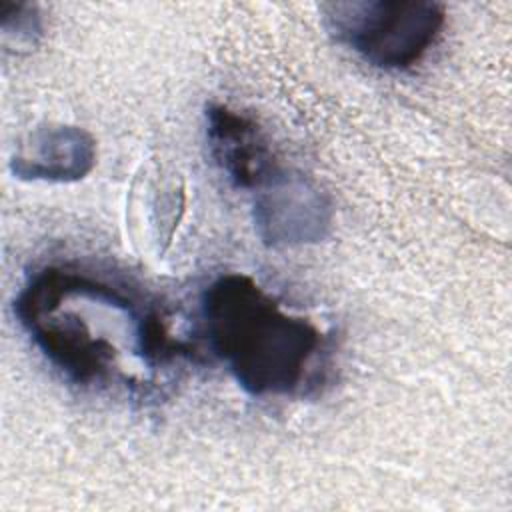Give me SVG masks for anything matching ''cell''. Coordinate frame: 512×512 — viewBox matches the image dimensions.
Returning a JSON list of instances; mask_svg holds the SVG:
<instances>
[{"label":"cell","instance_id":"5b68a950","mask_svg":"<svg viewBox=\"0 0 512 512\" xmlns=\"http://www.w3.org/2000/svg\"><path fill=\"white\" fill-rule=\"evenodd\" d=\"M330 204L318 188L286 172L262 188L254 202V224L262 242L290 246L324 238L330 226Z\"/></svg>","mask_w":512,"mask_h":512},{"label":"cell","instance_id":"3957f363","mask_svg":"<svg viewBox=\"0 0 512 512\" xmlns=\"http://www.w3.org/2000/svg\"><path fill=\"white\" fill-rule=\"evenodd\" d=\"M322 18L328 32L368 64L406 70L432 48L446 12L438 2L360 0L322 4Z\"/></svg>","mask_w":512,"mask_h":512},{"label":"cell","instance_id":"277c9868","mask_svg":"<svg viewBox=\"0 0 512 512\" xmlns=\"http://www.w3.org/2000/svg\"><path fill=\"white\" fill-rule=\"evenodd\" d=\"M206 138L226 178L244 190H262L284 172L260 126L222 104L206 110Z\"/></svg>","mask_w":512,"mask_h":512},{"label":"cell","instance_id":"6da1fadb","mask_svg":"<svg viewBox=\"0 0 512 512\" xmlns=\"http://www.w3.org/2000/svg\"><path fill=\"white\" fill-rule=\"evenodd\" d=\"M14 312L46 360L82 386L122 376V354L154 370L186 352L156 306L70 264L36 270L18 292Z\"/></svg>","mask_w":512,"mask_h":512},{"label":"cell","instance_id":"8992f818","mask_svg":"<svg viewBox=\"0 0 512 512\" xmlns=\"http://www.w3.org/2000/svg\"><path fill=\"white\" fill-rule=\"evenodd\" d=\"M96 162L94 138L66 124L34 128L10 160V170L20 180L74 182L84 178Z\"/></svg>","mask_w":512,"mask_h":512},{"label":"cell","instance_id":"7a4b0ae2","mask_svg":"<svg viewBox=\"0 0 512 512\" xmlns=\"http://www.w3.org/2000/svg\"><path fill=\"white\" fill-rule=\"evenodd\" d=\"M200 320L210 350L252 396L296 394L320 366V328L246 274L216 278L202 294Z\"/></svg>","mask_w":512,"mask_h":512}]
</instances>
